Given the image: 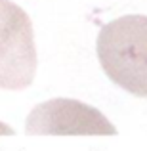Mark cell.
Segmentation results:
<instances>
[{
    "instance_id": "1",
    "label": "cell",
    "mask_w": 147,
    "mask_h": 151,
    "mask_svg": "<svg viewBox=\"0 0 147 151\" xmlns=\"http://www.w3.org/2000/svg\"><path fill=\"white\" fill-rule=\"evenodd\" d=\"M98 58L115 84L132 96L147 98V15H122L103 25Z\"/></svg>"
},
{
    "instance_id": "2",
    "label": "cell",
    "mask_w": 147,
    "mask_h": 151,
    "mask_svg": "<svg viewBox=\"0 0 147 151\" xmlns=\"http://www.w3.org/2000/svg\"><path fill=\"white\" fill-rule=\"evenodd\" d=\"M37 73L31 19L17 4L0 0V88L23 90Z\"/></svg>"
},
{
    "instance_id": "3",
    "label": "cell",
    "mask_w": 147,
    "mask_h": 151,
    "mask_svg": "<svg viewBox=\"0 0 147 151\" xmlns=\"http://www.w3.org/2000/svg\"><path fill=\"white\" fill-rule=\"evenodd\" d=\"M25 132L31 136H115L117 128L96 107L78 100L55 98L31 111Z\"/></svg>"
},
{
    "instance_id": "4",
    "label": "cell",
    "mask_w": 147,
    "mask_h": 151,
    "mask_svg": "<svg viewBox=\"0 0 147 151\" xmlns=\"http://www.w3.org/2000/svg\"><path fill=\"white\" fill-rule=\"evenodd\" d=\"M0 136H14V128H10L8 124L0 122Z\"/></svg>"
}]
</instances>
